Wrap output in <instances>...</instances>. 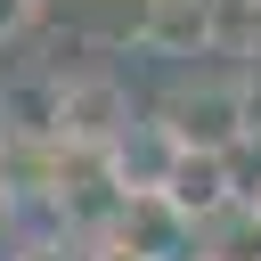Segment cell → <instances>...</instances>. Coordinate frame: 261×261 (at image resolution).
Here are the masks:
<instances>
[{"label": "cell", "mask_w": 261, "mask_h": 261, "mask_svg": "<svg viewBox=\"0 0 261 261\" xmlns=\"http://www.w3.org/2000/svg\"><path fill=\"white\" fill-rule=\"evenodd\" d=\"M220 8L228 0H139V41L163 57H196L220 33Z\"/></svg>", "instance_id": "5"}, {"label": "cell", "mask_w": 261, "mask_h": 261, "mask_svg": "<svg viewBox=\"0 0 261 261\" xmlns=\"http://www.w3.org/2000/svg\"><path fill=\"white\" fill-rule=\"evenodd\" d=\"M196 261H261V204L237 196L228 212H212L196 228Z\"/></svg>", "instance_id": "6"}, {"label": "cell", "mask_w": 261, "mask_h": 261, "mask_svg": "<svg viewBox=\"0 0 261 261\" xmlns=\"http://www.w3.org/2000/svg\"><path fill=\"white\" fill-rule=\"evenodd\" d=\"M171 163H179V130H171L163 114H130V122L114 130V147H106V171H114L122 196H163Z\"/></svg>", "instance_id": "3"}, {"label": "cell", "mask_w": 261, "mask_h": 261, "mask_svg": "<svg viewBox=\"0 0 261 261\" xmlns=\"http://www.w3.org/2000/svg\"><path fill=\"white\" fill-rule=\"evenodd\" d=\"M24 16H33V0H0V33H16Z\"/></svg>", "instance_id": "7"}, {"label": "cell", "mask_w": 261, "mask_h": 261, "mask_svg": "<svg viewBox=\"0 0 261 261\" xmlns=\"http://www.w3.org/2000/svg\"><path fill=\"white\" fill-rule=\"evenodd\" d=\"M245 188H237V155H220V147H179V163H171V179H163V204L188 220V228H204L212 212H228Z\"/></svg>", "instance_id": "4"}, {"label": "cell", "mask_w": 261, "mask_h": 261, "mask_svg": "<svg viewBox=\"0 0 261 261\" xmlns=\"http://www.w3.org/2000/svg\"><path fill=\"white\" fill-rule=\"evenodd\" d=\"M130 114H139V106H130V90H122L114 73H57V130H49V139L106 155Z\"/></svg>", "instance_id": "1"}, {"label": "cell", "mask_w": 261, "mask_h": 261, "mask_svg": "<svg viewBox=\"0 0 261 261\" xmlns=\"http://www.w3.org/2000/svg\"><path fill=\"white\" fill-rule=\"evenodd\" d=\"M163 122L179 130V147H220V155H237V147L253 139L245 82H196V90H179V98L163 106Z\"/></svg>", "instance_id": "2"}]
</instances>
